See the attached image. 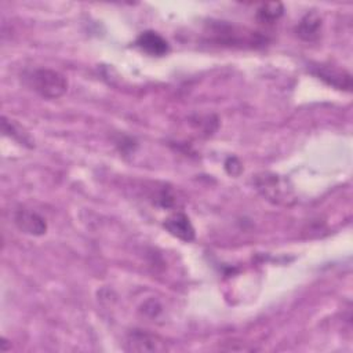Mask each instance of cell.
Masks as SVG:
<instances>
[{"label": "cell", "mask_w": 353, "mask_h": 353, "mask_svg": "<svg viewBox=\"0 0 353 353\" xmlns=\"http://www.w3.org/2000/svg\"><path fill=\"white\" fill-rule=\"evenodd\" d=\"M254 185L256 190L274 204L290 205L295 201V193L290 181L274 172H262L255 175Z\"/></svg>", "instance_id": "cell-1"}, {"label": "cell", "mask_w": 353, "mask_h": 353, "mask_svg": "<svg viewBox=\"0 0 353 353\" xmlns=\"http://www.w3.org/2000/svg\"><path fill=\"white\" fill-rule=\"evenodd\" d=\"M29 84L34 92L46 99H57L68 91V80L58 70L48 68L34 69L29 74Z\"/></svg>", "instance_id": "cell-2"}, {"label": "cell", "mask_w": 353, "mask_h": 353, "mask_svg": "<svg viewBox=\"0 0 353 353\" xmlns=\"http://www.w3.org/2000/svg\"><path fill=\"white\" fill-rule=\"evenodd\" d=\"M310 73L334 88L343 91H350L352 88V74L345 69L319 63L310 68Z\"/></svg>", "instance_id": "cell-3"}, {"label": "cell", "mask_w": 353, "mask_h": 353, "mask_svg": "<svg viewBox=\"0 0 353 353\" xmlns=\"http://www.w3.org/2000/svg\"><path fill=\"white\" fill-rule=\"evenodd\" d=\"M14 223L25 234L43 236L47 232L46 219L29 208H19L14 214Z\"/></svg>", "instance_id": "cell-4"}, {"label": "cell", "mask_w": 353, "mask_h": 353, "mask_svg": "<svg viewBox=\"0 0 353 353\" xmlns=\"http://www.w3.org/2000/svg\"><path fill=\"white\" fill-rule=\"evenodd\" d=\"M164 229L174 237L182 240V241H193L196 237L194 228L189 219V216L181 211H176L171 214L168 218L163 222Z\"/></svg>", "instance_id": "cell-5"}, {"label": "cell", "mask_w": 353, "mask_h": 353, "mask_svg": "<svg viewBox=\"0 0 353 353\" xmlns=\"http://www.w3.org/2000/svg\"><path fill=\"white\" fill-rule=\"evenodd\" d=\"M135 46L150 57H164L170 52L168 41L154 30H145L139 33Z\"/></svg>", "instance_id": "cell-6"}, {"label": "cell", "mask_w": 353, "mask_h": 353, "mask_svg": "<svg viewBox=\"0 0 353 353\" xmlns=\"http://www.w3.org/2000/svg\"><path fill=\"white\" fill-rule=\"evenodd\" d=\"M323 26V17L316 10L307 11L295 28V33L305 41H314L319 39Z\"/></svg>", "instance_id": "cell-7"}, {"label": "cell", "mask_w": 353, "mask_h": 353, "mask_svg": "<svg viewBox=\"0 0 353 353\" xmlns=\"http://www.w3.org/2000/svg\"><path fill=\"white\" fill-rule=\"evenodd\" d=\"M1 130L6 137H10L11 139L17 141L19 145L26 146L29 149L34 148V141L32 139L29 132H26L17 121L8 120L6 116H3L1 117Z\"/></svg>", "instance_id": "cell-8"}, {"label": "cell", "mask_w": 353, "mask_h": 353, "mask_svg": "<svg viewBox=\"0 0 353 353\" xmlns=\"http://www.w3.org/2000/svg\"><path fill=\"white\" fill-rule=\"evenodd\" d=\"M127 343L130 345L131 350L138 352H152L159 349V342H156V336L139 330H135L128 335Z\"/></svg>", "instance_id": "cell-9"}, {"label": "cell", "mask_w": 353, "mask_h": 353, "mask_svg": "<svg viewBox=\"0 0 353 353\" xmlns=\"http://www.w3.org/2000/svg\"><path fill=\"white\" fill-rule=\"evenodd\" d=\"M284 14V6L280 1L262 3L256 10V19L262 23H274Z\"/></svg>", "instance_id": "cell-10"}, {"label": "cell", "mask_w": 353, "mask_h": 353, "mask_svg": "<svg viewBox=\"0 0 353 353\" xmlns=\"http://www.w3.org/2000/svg\"><path fill=\"white\" fill-rule=\"evenodd\" d=\"M175 199H176V197H175V194H174V190H172L171 188H165V186H163V188L157 192V194H156V197H154L156 203H157L160 207H163V208H171V207H174L175 203H176Z\"/></svg>", "instance_id": "cell-11"}, {"label": "cell", "mask_w": 353, "mask_h": 353, "mask_svg": "<svg viewBox=\"0 0 353 353\" xmlns=\"http://www.w3.org/2000/svg\"><path fill=\"white\" fill-rule=\"evenodd\" d=\"M225 170L229 175L237 176L241 172L243 167H241V163L239 161L237 157H228L226 161H225Z\"/></svg>", "instance_id": "cell-12"}]
</instances>
